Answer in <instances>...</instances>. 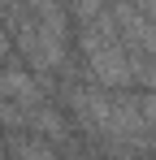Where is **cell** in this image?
I'll return each mask as SVG.
<instances>
[{
    "mask_svg": "<svg viewBox=\"0 0 156 160\" xmlns=\"http://www.w3.org/2000/svg\"><path fill=\"white\" fill-rule=\"evenodd\" d=\"M134 104H139V121H143V134H148V147H156V91H139L134 95Z\"/></svg>",
    "mask_w": 156,
    "mask_h": 160,
    "instance_id": "4",
    "label": "cell"
},
{
    "mask_svg": "<svg viewBox=\"0 0 156 160\" xmlns=\"http://www.w3.org/2000/svg\"><path fill=\"white\" fill-rule=\"evenodd\" d=\"M4 18L18 22V48L26 52V61H30L35 74L56 69L65 61V13L61 9H48V4L4 9Z\"/></svg>",
    "mask_w": 156,
    "mask_h": 160,
    "instance_id": "2",
    "label": "cell"
},
{
    "mask_svg": "<svg viewBox=\"0 0 156 160\" xmlns=\"http://www.w3.org/2000/svg\"><path fill=\"white\" fill-rule=\"evenodd\" d=\"M4 52H9V30H0V61H4Z\"/></svg>",
    "mask_w": 156,
    "mask_h": 160,
    "instance_id": "5",
    "label": "cell"
},
{
    "mask_svg": "<svg viewBox=\"0 0 156 160\" xmlns=\"http://www.w3.org/2000/svg\"><path fill=\"white\" fill-rule=\"evenodd\" d=\"M9 147H13L18 160H56L48 143L44 138H30V134H9Z\"/></svg>",
    "mask_w": 156,
    "mask_h": 160,
    "instance_id": "3",
    "label": "cell"
},
{
    "mask_svg": "<svg viewBox=\"0 0 156 160\" xmlns=\"http://www.w3.org/2000/svg\"><path fill=\"white\" fill-rule=\"evenodd\" d=\"M74 18L82 26L78 35H82V52H87V65H91L96 82H104V87H130L134 82V65H130V52H126L122 30H117L113 9L87 4V9H78Z\"/></svg>",
    "mask_w": 156,
    "mask_h": 160,
    "instance_id": "1",
    "label": "cell"
}]
</instances>
